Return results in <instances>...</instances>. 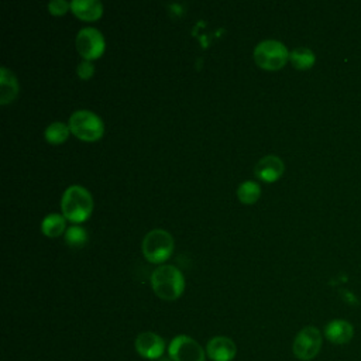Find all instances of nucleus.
Wrapping results in <instances>:
<instances>
[{"label":"nucleus","mask_w":361,"mask_h":361,"mask_svg":"<svg viewBox=\"0 0 361 361\" xmlns=\"http://www.w3.org/2000/svg\"><path fill=\"white\" fill-rule=\"evenodd\" d=\"M18 93V83L16 75L6 66H1L0 75V103L7 104L16 99Z\"/></svg>","instance_id":"4468645a"},{"label":"nucleus","mask_w":361,"mask_h":361,"mask_svg":"<svg viewBox=\"0 0 361 361\" xmlns=\"http://www.w3.org/2000/svg\"><path fill=\"white\" fill-rule=\"evenodd\" d=\"M71 10L82 20H97L103 14V4L99 0H72Z\"/></svg>","instance_id":"ddd939ff"},{"label":"nucleus","mask_w":361,"mask_h":361,"mask_svg":"<svg viewBox=\"0 0 361 361\" xmlns=\"http://www.w3.org/2000/svg\"><path fill=\"white\" fill-rule=\"evenodd\" d=\"M86 240H87V233L82 226L73 224L68 227L65 231V241L71 247H75V248L82 247L86 243Z\"/></svg>","instance_id":"6ab92c4d"},{"label":"nucleus","mask_w":361,"mask_h":361,"mask_svg":"<svg viewBox=\"0 0 361 361\" xmlns=\"http://www.w3.org/2000/svg\"><path fill=\"white\" fill-rule=\"evenodd\" d=\"M71 131L83 141H96L104 133L102 118L90 110H76L69 117Z\"/></svg>","instance_id":"423d86ee"},{"label":"nucleus","mask_w":361,"mask_h":361,"mask_svg":"<svg viewBox=\"0 0 361 361\" xmlns=\"http://www.w3.org/2000/svg\"><path fill=\"white\" fill-rule=\"evenodd\" d=\"M66 223H65V217L62 214L58 213H49L48 216H45L41 221V230L47 237H58L61 235L63 231H66Z\"/></svg>","instance_id":"dca6fc26"},{"label":"nucleus","mask_w":361,"mask_h":361,"mask_svg":"<svg viewBox=\"0 0 361 361\" xmlns=\"http://www.w3.org/2000/svg\"><path fill=\"white\" fill-rule=\"evenodd\" d=\"M261 195V188L255 180H244L237 188L238 199L245 204H252Z\"/></svg>","instance_id":"a211bd4d"},{"label":"nucleus","mask_w":361,"mask_h":361,"mask_svg":"<svg viewBox=\"0 0 361 361\" xmlns=\"http://www.w3.org/2000/svg\"><path fill=\"white\" fill-rule=\"evenodd\" d=\"M168 355L172 361H206V348L195 338L186 334H179L168 344Z\"/></svg>","instance_id":"0eeeda50"},{"label":"nucleus","mask_w":361,"mask_h":361,"mask_svg":"<svg viewBox=\"0 0 361 361\" xmlns=\"http://www.w3.org/2000/svg\"><path fill=\"white\" fill-rule=\"evenodd\" d=\"M151 286L158 298L164 300H175L183 293L185 278L175 265L165 264L152 271Z\"/></svg>","instance_id":"f257e3e1"},{"label":"nucleus","mask_w":361,"mask_h":361,"mask_svg":"<svg viewBox=\"0 0 361 361\" xmlns=\"http://www.w3.org/2000/svg\"><path fill=\"white\" fill-rule=\"evenodd\" d=\"M254 59L262 69L278 71L289 59V51L278 39H264L254 48Z\"/></svg>","instance_id":"20e7f679"},{"label":"nucleus","mask_w":361,"mask_h":361,"mask_svg":"<svg viewBox=\"0 0 361 361\" xmlns=\"http://www.w3.org/2000/svg\"><path fill=\"white\" fill-rule=\"evenodd\" d=\"M61 207L65 219L71 220L72 223H82L92 213L93 199L86 188L80 185H72L63 192Z\"/></svg>","instance_id":"f03ea898"},{"label":"nucleus","mask_w":361,"mask_h":361,"mask_svg":"<svg viewBox=\"0 0 361 361\" xmlns=\"http://www.w3.org/2000/svg\"><path fill=\"white\" fill-rule=\"evenodd\" d=\"M354 334L355 330L353 323L345 319H333L323 329L324 338L334 345L348 344L354 338Z\"/></svg>","instance_id":"9d476101"},{"label":"nucleus","mask_w":361,"mask_h":361,"mask_svg":"<svg viewBox=\"0 0 361 361\" xmlns=\"http://www.w3.org/2000/svg\"><path fill=\"white\" fill-rule=\"evenodd\" d=\"M68 8H71V3H68L65 0H51L48 3V10L54 16H62L68 11Z\"/></svg>","instance_id":"412c9836"},{"label":"nucleus","mask_w":361,"mask_h":361,"mask_svg":"<svg viewBox=\"0 0 361 361\" xmlns=\"http://www.w3.org/2000/svg\"><path fill=\"white\" fill-rule=\"evenodd\" d=\"M173 250L172 235L162 228H154L142 240V254L152 264H162Z\"/></svg>","instance_id":"39448f33"},{"label":"nucleus","mask_w":361,"mask_h":361,"mask_svg":"<svg viewBox=\"0 0 361 361\" xmlns=\"http://www.w3.org/2000/svg\"><path fill=\"white\" fill-rule=\"evenodd\" d=\"M76 49L86 61L99 58L104 52V37L94 27H85L76 34Z\"/></svg>","instance_id":"6e6552de"},{"label":"nucleus","mask_w":361,"mask_h":361,"mask_svg":"<svg viewBox=\"0 0 361 361\" xmlns=\"http://www.w3.org/2000/svg\"><path fill=\"white\" fill-rule=\"evenodd\" d=\"M283 161L278 155H265L257 162L254 173L261 180L275 182L283 173Z\"/></svg>","instance_id":"f8f14e48"},{"label":"nucleus","mask_w":361,"mask_h":361,"mask_svg":"<svg viewBox=\"0 0 361 361\" xmlns=\"http://www.w3.org/2000/svg\"><path fill=\"white\" fill-rule=\"evenodd\" d=\"M71 133L69 126L62 121H52L44 131L45 140L51 144H61L63 142Z\"/></svg>","instance_id":"f3484780"},{"label":"nucleus","mask_w":361,"mask_h":361,"mask_svg":"<svg viewBox=\"0 0 361 361\" xmlns=\"http://www.w3.org/2000/svg\"><path fill=\"white\" fill-rule=\"evenodd\" d=\"M206 355L212 361H233L237 355V345L230 337L214 336L206 344Z\"/></svg>","instance_id":"9b49d317"},{"label":"nucleus","mask_w":361,"mask_h":361,"mask_svg":"<svg viewBox=\"0 0 361 361\" xmlns=\"http://www.w3.org/2000/svg\"><path fill=\"white\" fill-rule=\"evenodd\" d=\"M323 333L314 326H305L300 329L292 343V353L300 361L314 360L323 347Z\"/></svg>","instance_id":"7ed1b4c3"},{"label":"nucleus","mask_w":361,"mask_h":361,"mask_svg":"<svg viewBox=\"0 0 361 361\" xmlns=\"http://www.w3.org/2000/svg\"><path fill=\"white\" fill-rule=\"evenodd\" d=\"M76 73H78V76H79L80 79L86 80V79H89V78L93 76V73H94V65H93L90 61L83 59L82 62H79V65H78V68H76Z\"/></svg>","instance_id":"aec40b11"},{"label":"nucleus","mask_w":361,"mask_h":361,"mask_svg":"<svg viewBox=\"0 0 361 361\" xmlns=\"http://www.w3.org/2000/svg\"><path fill=\"white\" fill-rule=\"evenodd\" d=\"M134 347H135V351L138 353V355L141 358L149 360V361L161 358L164 355L165 350H168L165 340L154 331L140 333L135 337Z\"/></svg>","instance_id":"1a4fd4ad"},{"label":"nucleus","mask_w":361,"mask_h":361,"mask_svg":"<svg viewBox=\"0 0 361 361\" xmlns=\"http://www.w3.org/2000/svg\"><path fill=\"white\" fill-rule=\"evenodd\" d=\"M289 61L292 62V65L296 69L306 71V69H310L314 65L316 56H314V52L310 48L298 47V48H295L289 52Z\"/></svg>","instance_id":"2eb2a0df"}]
</instances>
